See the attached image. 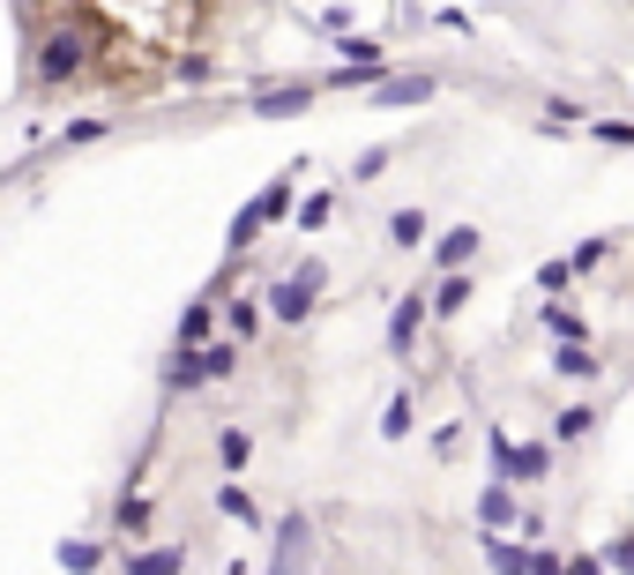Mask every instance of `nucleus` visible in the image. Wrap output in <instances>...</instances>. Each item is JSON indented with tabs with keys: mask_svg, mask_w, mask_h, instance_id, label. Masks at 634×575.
<instances>
[{
	"mask_svg": "<svg viewBox=\"0 0 634 575\" xmlns=\"http://www.w3.org/2000/svg\"><path fill=\"white\" fill-rule=\"evenodd\" d=\"M105 46H113V30H105L98 8H82V0L38 8L30 16V38H23V90L30 98H68V90H82V82L98 76Z\"/></svg>",
	"mask_w": 634,
	"mask_h": 575,
	"instance_id": "f257e3e1",
	"label": "nucleus"
},
{
	"mask_svg": "<svg viewBox=\"0 0 634 575\" xmlns=\"http://www.w3.org/2000/svg\"><path fill=\"white\" fill-rule=\"evenodd\" d=\"M299 179H306V157H299V165H284L262 195H246L240 217H232V232H224V254H254V247H262V232L284 225V217L299 209Z\"/></svg>",
	"mask_w": 634,
	"mask_h": 575,
	"instance_id": "f03ea898",
	"label": "nucleus"
},
{
	"mask_svg": "<svg viewBox=\"0 0 634 575\" xmlns=\"http://www.w3.org/2000/svg\"><path fill=\"white\" fill-rule=\"evenodd\" d=\"M262 292H269V322H276V329H306V322H314V306H321V284H306L299 270L269 276Z\"/></svg>",
	"mask_w": 634,
	"mask_h": 575,
	"instance_id": "7ed1b4c3",
	"label": "nucleus"
},
{
	"mask_svg": "<svg viewBox=\"0 0 634 575\" xmlns=\"http://www.w3.org/2000/svg\"><path fill=\"white\" fill-rule=\"evenodd\" d=\"M157 381H165V397H202V389H217V381H209V344H179V337H172V351L157 359Z\"/></svg>",
	"mask_w": 634,
	"mask_h": 575,
	"instance_id": "20e7f679",
	"label": "nucleus"
},
{
	"mask_svg": "<svg viewBox=\"0 0 634 575\" xmlns=\"http://www.w3.org/2000/svg\"><path fill=\"white\" fill-rule=\"evenodd\" d=\"M426 314H433V284H411V292H396V306H389V359H411V351H418V329H426Z\"/></svg>",
	"mask_w": 634,
	"mask_h": 575,
	"instance_id": "39448f33",
	"label": "nucleus"
},
{
	"mask_svg": "<svg viewBox=\"0 0 634 575\" xmlns=\"http://www.w3.org/2000/svg\"><path fill=\"white\" fill-rule=\"evenodd\" d=\"M314 82H254V120H299V113H314Z\"/></svg>",
	"mask_w": 634,
	"mask_h": 575,
	"instance_id": "423d86ee",
	"label": "nucleus"
},
{
	"mask_svg": "<svg viewBox=\"0 0 634 575\" xmlns=\"http://www.w3.org/2000/svg\"><path fill=\"white\" fill-rule=\"evenodd\" d=\"M314 561V516L292 508V516H276V546H269V568H306Z\"/></svg>",
	"mask_w": 634,
	"mask_h": 575,
	"instance_id": "0eeeda50",
	"label": "nucleus"
},
{
	"mask_svg": "<svg viewBox=\"0 0 634 575\" xmlns=\"http://www.w3.org/2000/svg\"><path fill=\"white\" fill-rule=\"evenodd\" d=\"M500 478H515V486H545L553 478V441H515L500 464H492Z\"/></svg>",
	"mask_w": 634,
	"mask_h": 575,
	"instance_id": "6e6552de",
	"label": "nucleus"
},
{
	"mask_svg": "<svg viewBox=\"0 0 634 575\" xmlns=\"http://www.w3.org/2000/svg\"><path fill=\"white\" fill-rule=\"evenodd\" d=\"M433 90H440V76H381L373 82V105L381 113H411V105H433Z\"/></svg>",
	"mask_w": 634,
	"mask_h": 575,
	"instance_id": "1a4fd4ad",
	"label": "nucleus"
},
{
	"mask_svg": "<svg viewBox=\"0 0 634 575\" xmlns=\"http://www.w3.org/2000/svg\"><path fill=\"white\" fill-rule=\"evenodd\" d=\"M224 329V306H217V292H209V284H202L195 300L179 306V329H172V337H179V344H209V337H217Z\"/></svg>",
	"mask_w": 634,
	"mask_h": 575,
	"instance_id": "9d476101",
	"label": "nucleus"
},
{
	"mask_svg": "<svg viewBox=\"0 0 634 575\" xmlns=\"http://www.w3.org/2000/svg\"><path fill=\"white\" fill-rule=\"evenodd\" d=\"M478 524H486V530H515V524H523L515 478H486V494H478Z\"/></svg>",
	"mask_w": 634,
	"mask_h": 575,
	"instance_id": "9b49d317",
	"label": "nucleus"
},
{
	"mask_svg": "<svg viewBox=\"0 0 634 575\" xmlns=\"http://www.w3.org/2000/svg\"><path fill=\"white\" fill-rule=\"evenodd\" d=\"M478 247H486V232L478 225H448L433 240V270H470V262H478Z\"/></svg>",
	"mask_w": 634,
	"mask_h": 575,
	"instance_id": "f8f14e48",
	"label": "nucleus"
},
{
	"mask_svg": "<svg viewBox=\"0 0 634 575\" xmlns=\"http://www.w3.org/2000/svg\"><path fill=\"white\" fill-rule=\"evenodd\" d=\"M262 300H269V292H217L224 329H232L240 344H254V337H262Z\"/></svg>",
	"mask_w": 634,
	"mask_h": 575,
	"instance_id": "ddd939ff",
	"label": "nucleus"
},
{
	"mask_svg": "<svg viewBox=\"0 0 634 575\" xmlns=\"http://www.w3.org/2000/svg\"><path fill=\"white\" fill-rule=\"evenodd\" d=\"M478 561L486 568H508V575H530V546L508 538V530H486V524H478Z\"/></svg>",
	"mask_w": 634,
	"mask_h": 575,
	"instance_id": "4468645a",
	"label": "nucleus"
},
{
	"mask_svg": "<svg viewBox=\"0 0 634 575\" xmlns=\"http://www.w3.org/2000/svg\"><path fill=\"white\" fill-rule=\"evenodd\" d=\"M470 300H478V276H470V270H440L433 276V314H440V322H456Z\"/></svg>",
	"mask_w": 634,
	"mask_h": 575,
	"instance_id": "2eb2a0df",
	"label": "nucleus"
},
{
	"mask_svg": "<svg viewBox=\"0 0 634 575\" xmlns=\"http://www.w3.org/2000/svg\"><path fill=\"white\" fill-rule=\"evenodd\" d=\"M336 209H343V195H336V187H314V195H299V209H292V232H299V240H314V232L329 225Z\"/></svg>",
	"mask_w": 634,
	"mask_h": 575,
	"instance_id": "dca6fc26",
	"label": "nucleus"
},
{
	"mask_svg": "<svg viewBox=\"0 0 634 575\" xmlns=\"http://www.w3.org/2000/svg\"><path fill=\"white\" fill-rule=\"evenodd\" d=\"M553 374H560V381H597V374H605V359H597L589 344H567V337H553Z\"/></svg>",
	"mask_w": 634,
	"mask_h": 575,
	"instance_id": "f3484780",
	"label": "nucleus"
},
{
	"mask_svg": "<svg viewBox=\"0 0 634 575\" xmlns=\"http://www.w3.org/2000/svg\"><path fill=\"white\" fill-rule=\"evenodd\" d=\"M149 524H157V494L127 486V494H120V508H113V530H120V538H143Z\"/></svg>",
	"mask_w": 634,
	"mask_h": 575,
	"instance_id": "a211bd4d",
	"label": "nucleus"
},
{
	"mask_svg": "<svg viewBox=\"0 0 634 575\" xmlns=\"http://www.w3.org/2000/svg\"><path fill=\"white\" fill-rule=\"evenodd\" d=\"M597 419H605L597 403H560V411H553V441H560V449H575V441H589V433H597Z\"/></svg>",
	"mask_w": 634,
	"mask_h": 575,
	"instance_id": "6ab92c4d",
	"label": "nucleus"
},
{
	"mask_svg": "<svg viewBox=\"0 0 634 575\" xmlns=\"http://www.w3.org/2000/svg\"><path fill=\"white\" fill-rule=\"evenodd\" d=\"M187 568V546L172 538V546H143V553H127V575H179Z\"/></svg>",
	"mask_w": 634,
	"mask_h": 575,
	"instance_id": "aec40b11",
	"label": "nucleus"
},
{
	"mask_svg": "<svg viewBox=\"0 0 634 575\" xmlns=\"http://www.w3.org/2000/svg\"><path fill=\"white\" fill-rule=\"evenodd\" d=\"M172 82H187V90H217L224 68L209 60V52H172Z\"/></svg>",
	"mask_w": 634,
	"mask_h": 575,
	"instance_id": "412c9836",
	"label": "nucleus"
},
{
	"mask_svg": "<svg viewBox=\"0 0 634 575\" xmlns=\"http://www.w3.org/2000/svg\"><path fill=\"white\" fill-rule=\"evenodd\" d=\"M537 322H545V337H567V344H589V322L575 314V306H560V300H545V306H537Z\"/></svg>",
	"mask_w": 634,
	"mask_h": 575,
	"instance_id": "4be33fe9",
	"label": "nucleus"
},
{
	"mask_svg": "<svg viewBox=\"0 0 634 575\" xmlns=\"http://www.w3.org/2000/svg\"><path fill=\"white\" fill-rule=\"evenodd\" d=\"M426 240H433L426 209H389V247H426Z\"/></svg>",
	"mask_w": 634,
	"mask_h": 575,
	"instance_id": "5701e85b",
	"label": "nucleus"
},
{
	"mask_svg": "<svg viewBox=\"0 0 634 575\" xmlns=\"http://www.w3.org/2000/svg\"><path fill=\"white\" fill-rule=\"evenodd\" d=\"M411 426H418V397H411V389H396V397L381 403V441H403Z\"/></svg>",
	"mask_w": 634,
	"mask_h": 575,
	"instance_id": "b1692460",
	"label": "nucleus"
},
{
	"mask_svg": "<svg viewBox=\"0 0 634 575\" xmlns=\"http://www.w3.org/2000/svg\"><path fill=\"white\" fill-rule=\"evenodd\" d=\"M217 464H224L232 478L254 464V433H246V426H224V433H217Z\"/></svg>",
	"mask_w": 634,
	"mask_h": 575,
	"instance_id": "393cba45",
	"label": "nucleus"
},
{
	"mask_svg": "<svg viewBox=\"0 0 634 575\" xmlns=\"http://www.w3.org/2000/svg\"><path fill=\"white\" fill-rule=\"evenodd\" d=\"M575 254H553V262H537V292H545V300H560V292H575Z\"/></svg>",
	"mask_w": 634,
	"mask_h": 575,
	"instance_id": "a878e982",
	"label": "nucleus"
},
{
	"mask_svg": "<svg viewBox=\"0 0 634 575\" xmlns=\"http://www.w3.org/2000/svg\"><path fill=\"white\" fill-rule=\"evenodd\" d=\"M381 76H389V60H343L336 76H329V90H373Z\"/></svg>",
	"mask_w": 634,
	"mask_h": 575,
	"instance_id": "bb28decb",
	"label": "nucleus"
},
{
	"mask_svg": "<svg viewBox=\"0 0 634 575\" xmlns=\"http://www.w3.org/2000/svg\"><path fill=\"white\" fill-rule=\"evenodd\" d=\"M105 561H113V553H105V538H60V568H105Z\"/></svg>",
	"mask_w": 634,
	"mask_h": 575,
	"instance_id": "cd10ccee",
	"label": "nucleus"
},
{
	"mask_svg": "<svg viewBox=\"0 0 634 575\" xmlns=\"http://www.w3.org/2000/svg\"><path fill=\"white\" fill-rule=\"evenodd\" d=\"M217 508L232 516V524H246V530H269V524H262V508H254V494H246V486H224V494H217Z\"/></svg>",
	"mask_w": 634,
	"mask_h": 575,
	"instance_id": "c85d7f7f",
	"label": "nucleus"
},
{
	"mask_svg": "<svg viewBox=\"0 0 634 575\" xmlns=\"http://www.w3.org/2000/svg\"><path fill=\"white\" fill-rule=\"evenodd\" d=\"M545 127H553V135H575V127H589V105H575V98H545Z\"/></svg>",
	"mask_w": 634,
	"mask_h": 575,
	"instance_id": "c756f323",
	"label": "nucleus"
},
{
	"mask_svg": "<svg viewBox=\"0 0 634 575\" xmlns=\"http://www.w3.org/2000/svg\"><path fill=\"white\" fill-rule=\"evenodd\" d=\"M113 135V120H68L60 127V150H90V143H105Z\"/></svg>",
	"mask_w": 634,
	"mask_h": 575,
	"instance_id": "7c9ffc66",
	"label": "nucleus"
},
{
	"mask_svg": "<svg viewBox=\"0 0 634 575\" xmlns=\"http://www.w3.org/2000/svg\"><path fill=\"white\" fill-rule=\"evenodd\" d=\"M389 157H396V143H367L359 165H351V179H381V173H389Z\"/></svg>",
	"mask_w": 634,
	"mask_h": 575,
	"instance_id": "2f4dec72",
	"label": "nucleus"
},
{
	"mask_svg": "<svg viewBox=\"0 0 634 575\" xmlns=\"http://www.w3.org/2000/svg\"><path fill=\"white\" fill-rule=\"evenodd\" d=\"M597 561H605V568H620V575H634V530L605 538V546H597Z\"/></svg>",
	"mask_w": 634,
	"mask_h": 575,
	"instance_id": "473e14b6",
	"label": "nucleus"
},
{
	"mask_svg": "<svg viewBox=\"0 0 634 575\" xmlns=\"http://www.w3.org/2000/svg\"><path fill=\"white\" fill-rule=\"evenodd\" d=\"M329 46H336L343 60H389V52H381V38H359V30H343V38H329Z\"/></svg>",
	"mask_w": 634,
	"mask_h": 575,
	"instance_id": "72a5a7b5",
	"label": "nucleus"
},
{
	"mask_svg": "<svg viewBox=\"0 0 634 575\" xmlns=\"http://www.w3.org/2000/svg\"><path fill=\"white\" fill-rule=\"evenodd\" d=\"M589 135L612 143V150H634V120H589Z\"/></svg>",
	"mask_w": 634,
	"mask_h": 575,
	"instance_id": "f704fd0d",
	"label": "nucleus"
},
{
	"mask_svg": "<svg viewBox=\"0 0 634 575\" xmlns=\"http://www.w3.org/2000/svg\"><path fill=\"white\" fill-rule=\"evenodd\" d=\"M314 30H321V38H343V30H351V8H321Z\"/></svg>",
	"mask_w": 634,
	"mask_h": 575,
	"instance_id": "c9c22d12",
	"label": "nucleus"
},
{
	"mask_svg": "<svg viewBox=\"0 0 634 575\" xmlns=\"http://www.w3.org/2000/svg\"><path fill=\"white\" fill-rule=\"evenodd\" d=\"M605 254H612V240H583V247H575V270H597V262H605Z\"/></svg>",
	"mask_w": 634,
	"mask_h": 575,
	"instance_id": "e433bc0d",
	"label": "nucleus"
},
{
	"mask_svg": "<svg viewBox=\"0 0 634 575\" xmlns=\"http://www.w3.org/2000/svg\"><path fill=\"white\" fill-rule=\"evenodd\" d=\"M456 449H464V426H456V419L433 426V456H456Z\"/></svg>",
	"mask_w": 634,
	"mask_h": 575,
	"instance_id": "4c0bfd02",
	"label": "nucleus"
},
{
	"mask_svg": "<svg viewBox=\"0 0 634 575\" xmlns=\"http://www.w3.org/2000/svg\"><path fill=\"white\" fill-rule=\"evenodd\" d=\"M292 270H299V276H306V284H321V292H329V262H321V254H299Z\"/></svg>",
	"mask_w": 634,
	"mask_h": 575,
	"instance_id": "58836bf2",
	"label": "nucleus"
},
{
	"mask_svg": "<svg viewBox=\"0 0 634 575\" xmlns=\"http://www.w3.org/2000/svg\"><path fill=\"white\" fill-rule=\"evenodd\" d=\"M560 568H567V561L553 546H530V575H560Z\"/></svg>",
	"mask_w": 634,
	"mask_h": 575,
	"instance_id": "ea45409f",
	"label": "nucleus"
}]
</instances>
